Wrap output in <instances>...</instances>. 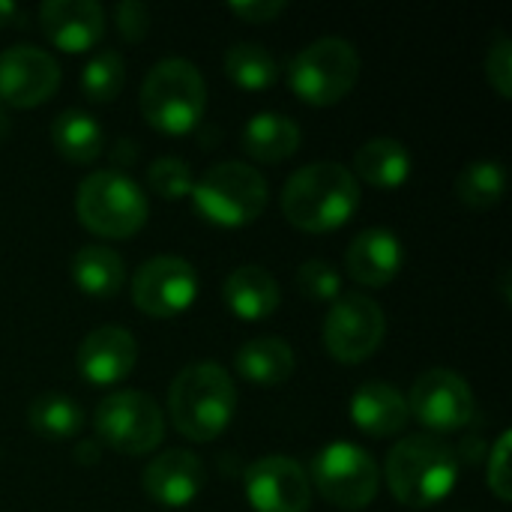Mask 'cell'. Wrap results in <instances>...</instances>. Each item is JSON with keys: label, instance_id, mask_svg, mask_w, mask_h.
Listing matches in <instances>:
<instances>
[{"label": "cell", "instance_id": "obj_36", "mask_svg": "<svg viewBox=\"0 0 512 512\" xmlns=\"http://www.w3.org/2000/svg\"><path fill=\"white\" fill-rule=\"evenodd\" d=\"M99 444L96 441H90V438H81L78 444H75V462H81V465H96L99 462Z\"/></svg>", "mask_w": 512, "mask_h": 512}, {"label": "cell", "instance_id": "obj_31", "mask_svg": "<svg viewBox=\"0 0 512 512\" xmlns=\"http://www.w3.org/2000/svg\"><path fill=\"white\" fill-rule=\"evenodd\" d=\"M297 288L312 300H336L342 294V273L327 258H309L297 267Z\"/></svg>", "mask_w": 512, "mask_h": 512}, {"label": "cell", "instance_id": "obj_15", "mask_svg": "<svg viewBox=\"0 0 512 512\" xmlns=\"http://www.w3.org/2000/svg\"><path fill=\"white\" fill-rule=\"evenodd\" d=\"M135 360H138V342L120 324H102L90 330L78 345V369L96 387L123 381L135 369Z\"/></svg>", "mask_w": 512, "mask_h": 512}, {"label": "cell", "instance_id": "obj_28", "mask_svg": "<svg viewBox=\"0 0 512 512\" xmlns=\"http://www.w3.org/2000/svg\"><path fill=\"white\" fill-rule=\"evenodd\" d=\"M507 189V168L498 159H474L456 177V195L474 210L492 207L504 198Z\"/></svg>", "mask_w": 512, "mask_h": 512}, {"label": "cell", "instance_id": "obj_21", "mask_svg": "<svg viewBox=\"0 0 512 512\" xmlns=\"http://www.w3.org/2000/svg\"><path fill=\"white\" fill-rule=\"evenodd\" d=\"M240 141H243V150L252 159L282 162L291 153H297V147L303 141V132L297 126V120L282 114V111H258V114H252L246 120Z\"/></svg>", "mask_w": 512, "mask_h": 512}, {"label": "cell", "instance_id": "obj_33", "mask_svg": "<svg viewBox=\"0 0 512 512\" xmlns=\"http://www.w3.org/2000/svg\"><path fill=\"white\" fill-rule=\"evenodd\" d=\"M486 483L495 492V498H501L504 504L512 501V480H510V432H501V438L495 441L492 453H489V465H486Z\"/></svg>", "mask_w": 512, "mask_h": 512}, {"label": "cell", "instance_id": "obj_13", "mask_svg": "<svg viewBox=\"0 0 512 512\" xmlns=\"http://www.w3.org/2000/svg\"><path fill=\"white\" fill-rule=\"evenodd\" d=\"M246 498L258 512H306L312 507V480L291 456H261L246 471Z\"/></svg>", "mask_w": 512, "mask_h": 512}, {"label": "cell", "instance_id": "obj_18", "mask_svg": "<svg viewBox=\"0 0 512 512\" xmlns=\"http://www.w3.org/2000/svg\"><path fill=\"white\" fill-rule=\"evenodd\" d=\"M39 24L63 51H87L105 33V9L96 0H45Z\"/></svg>", "mask_w": 512, "mask_h": 512}, {"label": "cell", "instance_id": "obj_25", "mask_svg": "<svg viewBox=\"0 0 512 512\" xmlns=\"http://www.w3.org/2000/svg\"><path fill=\"white\" fill-rule=\"evenodd\" d=\"M51 144L69 162H93L105 150V132L90 111L66 108L51 120Z\"/></svg>", "mask_w": 512, "mask_h": 512}, {"label": "cell", "instance_id": "obj_5", "mask_svg": "<svg viewBox=\"0 0 512 512\" xmlns=\"http://www.w3.org/2000/svg\"><path fill=\"white\" fill-rule=\"evenodd\" d=\"M75 213L93 234L120 240L147 222V195L126 171L102 168L78 183Z\"/></svg>", "mask_w": 512, "mask_h": 512}, {"label": "cell", "instance_id": "obj_12", "mask_svg": "<svg viewBox=\"0 0 512 512\" xmlns=\"http://www.w3.org/2000/svg\"><path fill=\"white\" fill-rule=\"evenodd\" d=\"M408 399V411L435 432H456L474 417V390L453 369H429L414 384Z\"/></svg>", "mask_w": 512, "mask_h": 512}, {"label": "cell", "instance_id": "obj_37", "mask_svg": "<svg viewBox=\"0 0 512 512\" xmlns=\"http://www.w3.org/2000/svg\"><path fill=\"white\" fill-rule=\"evenodd\" d=\"M129 156V162L138 156V144L135 141H126V138H120L117 141V147L111 150V159H114V171H120L123 168V159Z\"/></svg>", "mask_w": 512, "mask_h": 512}, {"label": "cell", "instance_id": "obj_16", "mask_svg": "<svg viewBox=\"0 0 512 512\" xmlns=\"http://www.w3.org/2000/svg\"><path fill=\"white\" fill-rule=\"evenodd\" d=\"M141 483L150 501L162 507H186L204 489V465L192 450L174 447L153 456Z\"/></svg>", "mask_w": 512, "mask_h": 512}, {"label": "cell", "instance_id": "obj_29", "mask_svg": "<svg viewBox=\"0 0 512 512\" xmlns=\"http://www.w3.org/2000/svg\"><path fill=\"white\" fill-rule=\"evenodd\" d=\"M126 81V63L120 51L99 48L81 69V90L90 102H111Z\"/></svg>", "mask_w": 512, "mask_h": 512}, {"label": "cell", "instance_id": "obj_35", "mask_svg": "<svg viewBox=\"0 0 512 512\" xmlns=\"http://www.w3.org/2000/svg\"><path fill=\"white\" fill-rule=\"evenodd\" d=\"M285 6H288L285 0H231V3H228V9H231L234 15H240V18H246V21H255V24L282 15Z\"/></svg>", "mask_w": 512, "mask_h": 512}, {"label": "cell", "instance_id": "obj_1", "mask_svg": "<svg viewBox=\"0 0 512 512\" xmlns=\"http://www.w3.org/2000/svg\"><path fill=\"white\" fill-rule=\"evenodd\" d=\"M360 207V180L333 159L297 168L282 186V213L303 231H330L345 225Z\"/></svg>", "mask_w": 512, "mask_h": 512}, {"label": "cell", "instance_id": "obj_38", "mask_svg": "<svg viewBox=\"0 0 512 512\" xmlns=\"http://www.w3.org/2000/svg\"><path fill=\"white\" fill-rule=\"evenodd\" d=\"M18 18H21L18 3H15V0H0V27L12 24V21H18Z\"/></svg>", "mask_w": 512, "mask_h": 512}, {"label": "cell", "instance_id": "obj_2", "mask_svg": "<svg viewBox=\"0 0 512 512\" xmlns=\"http://www.w3.org/2000/svg\"><path fill=\"white\" fill-rule=\"evenodd\" d=\"M459 477V453L441 435H408L390 453L384 480L405 507H432L444 501Z\"/></svg>", "mask_w": 512, "mask_h": 512}, {"label": "cell", "instance_id": "obj_32", "mask_svg": "<svg viewBox=\"0 0 512 512\" xmlns=\"http://www.w3.org/2000/svg\"><path fill=\"white\" fill-rule=\"evenodd\" d=\"M486 78L504 96H512V39L507 30H495V39L486 51Z\"/></svg>", "mask_w": 512, "mask_h": 512}, {"label": "cell", "instance_id": "obj_23", "mask_svg": "<svg viewBox=\"0 0 512 512\" xmlns=\"http://www.w3.org/2000/svg\"><path fill=\"white\" fill-rule=\"evenodd\" d=\"M354 177H363L366 183L378 189H396L411 174V150L390 135H378L360 144L354 153Z\"/></svg>", "mask_w": 512, "mask_h": 512}, {"label": "cell", "instance_id": "obj_14", "mask_svg": "<svg viewBox=\"0 0 512 512\" xmlns=\"http://www.w3.org/2000/svg\"><path fill=\"white\" fill-rule=\"evenodd\" d=\"M60 84V63L39 45L18 42L0 51V102L30 108L45 102Z\"/></svg>", "mask_w": 512, "mask_h": 512}, {"label": "cell", "instance_id": "obj_20", "mask_svg": "<svg viewBox=\"0 0 512 512\" xmlns=\"http://www.w3.org/2000/svg\"><path fill=\"white\" fill-rule=\"evenodd\" d=\"M351 420L375 438L399 435L411 420L408 399L387 381H366L351 396Z\"/></svg>", "mask_w": 512, "mask_h": 512}, {"label": "cell", "instance_id": "obj_9", "mask_svg": "<svg viewBox=\"0 0 512 512\" xmlns=\"http://www.w3.org/2000/svg\"><path fill=\"white\" fill-rule=\"evenodd\" d=\"M96 432L123 456H144L165 438L162 408L138 390H117L96 405Z\"/></svg>", "mask_w": 512, "mask_h": 512}, {"label": "cell", "instance_id": "obj_17", "mask_svg": "<svg viewBox=\"0 0 512 512\" xmlns=\"http://www.w3.org/2000/svg\"><path fill=\"white\" fill-rule=\"evenodd\" d=\"M405 264V246L390 228H363L345 249V270L357 285L381 288L399 276Z\"/></svg>", "mask_w": 512, "mask_h": 512}, {"label": "cell", "instance_id": "obj_11", "mask_svg": "<svg viewBox=\"0 0 512 512\" xmlns=\"http://www.w3.org/2000/svg\"><path fill=\"white\" fill-rule=\"evenodd\" d=\"M198 297V273L183 255H153L132 276V300L141 312L171 318Z\"/></svg>", "mask_w": 512, "mask_h": 512}, {"label": "cell", "instance_id": "obj_26", "mask_svg": "<svg viewBox=\"0 0 512 512\" xmlns=\"http://www.w3.org/2000/svg\"><path fill=\"white\" fill-rule=\"evenodd\" d=\"M225 72L246 90H264L279 78V60L267 45L243 39L225 51Z\"/></svg>", "mask_w": 512, "mask_h": 512}, {"label": "cell", "instance_id": "obj_30", "mask_svg": "<svg viewBox=\"0 0 512 512\" xmlns=\"http://www.w3.org/2000/svg\"><path fill=\"white\" fill-rule=\"evenodd\" d=\"M147 183L162 198H183V195L192 192L195 174H192V165L186 159H180V156H159L147 168Z\"/></svg>", "mask_w": 512, "mask_h": 512}, {"label": "cell", "instance_id": "obj_7", "mask_svg": "<svg viewBox=\"0 0 512 512\" xmlns=\"http://www.w3.org/2000/svg\"><path fill=\"white\" fill-rule=\"evenodd\" d=\"M195 210L216 225H246L267 207V180L258 168L240 159L210 165L192 186Z\"/></svg>", "mask_w": 512, "mask_h": 512}, {"label": "cell", "instance_id": "obj_10", "mask_svg": "<svg viewBox=\"0 0 512 512\" xmlns=\"http://www.w3.org/2000/svg\"><path fill=\"white\" fill-rule=\"evenodd\" d=\"M324 345L339 363H363L378 351L387 333V315L378 300L363 291H348L333 300L324 315Z\"/></svg>", "mask_w": 512, "mask_h": 512}, {"label": "cell", "instance_id": "obj_22", "mask_svg": "<svg viewBox=\"0 0 512 512\" xmlns=\"http://www.w3.org/2000/svg\"><path fill=\"white\" fill-rule=\"evenodd\" d=\"M234 366L246 381H252L258 387H279L294 375L297 360H294V351L285 339L255 336L237 348Z\"/></svg>", "mask_w": 512, "mask_h": 512}, {"label": "cell", "instance_id": "obj_34", "mask_svg": "<svg viewBox=\"0 0 512 512\" xmlns=\"http://www.w3.org/2000/svg\"><path fill=\"white\" fill-rule=\"evenodd\" d=\"M117 30L129 42H141L150 30V9L141 0H120L117 3Z\"/></svg>", "mask_w": 512, "mask_h": 512}, {"label": "cell", "instance_id": "obj_19", "mask_svg": "<svg viewBox=\"0 0 512 512\" xmlns=\"http://www.w3.org/2000/svg\"><path fill=\"white\" fill-rule=\"evenodd\" d=\"M222 300L243 321L270 318L279 309L282 288L276 276L261 264H237L222 285Z\"/></svg>", "mask_w": 512, "mask_h": 512}, {"label": "cell", "instance_id": "obj_3", "mask_svg": "<svg viewBox=\"0 0 512 512\" xmlns=\"http://www.w3.org/2000/svg\"><path fill=\"white\" fill-rule=\"evenodd\" d=\"M237 408V390L228 372L213 360H195L177 372L168 390L174 429L189 441H213L225 432Z\"/></svg>", "mask_w": 512, "mask_h": 512}, {"label": "cell", "instance_id": "obj_6", "mask_svg": "<svg viewBox=\"0 0 512 512\" xmlns=\"http://www.w3.org/2000/svg\"><path fill=\"white\" fill-rule=\"evenodd\" d=\"M360 78V51L345 36H318L288 63L291 90L312 105H333Z\"/></svg>", "mask_w": 512, "mask_h": 512}, {"label": "cell", "instance_id": "obj_24", "mask_svg": "<svg viewBox=\"0 0 512 512\" xmlns=\"http://www.w3.org/2000/svg\"><path fill=\"white\" fill-rule=\"evenodd\" d=\"M72 279L81 291L93 294V297H114L123 282H126V264L123 258L105 246V243H87L81 246L72 261H69Z\"/></svg>", "mask_w": 512, "mask_h": 512}, {"label": "cell", "instance_id": "obj_8", "mask_svg": "<svg viewBox=\"0 0 512 512\" xmlns=\"http://www.w3.org/2000/svg\"><path fill=\"white\" fill-rule=\"evenodd\" d=\"M318 492L339 510H363L375 501L381 486V471L360 444L333 441L327 444L315 462L309 477Z\"/></svg>", "mask_w": 512, "mask_h": 512}, {"label": "cell", "instance_id": "obj_27", "mask_svg": "<svg viewBox=\"0 0 512 512\" xmlns=\"http://www.w3.org/2000/svg\"><path fill=\"white\" fill-rule=\"evenodd\" d=\"M27 423L42 438H72L84 426V411L66 393H42L30 402Z\"/></svg>", "mask_w": 512, "mask_h": 512}, {"label": "cell", "instance_id": "obj_39", "mask_svg": "<svg viewBox=\"0 0 512 512\" xmlns=\"http://www.w3.org/2000/svg\"><path fill=\"white\" fill-rule=\"evenodd\" d=\"M9 135V114H6V108H3V102H0V141Z\"/></svg>", "mask_w": 512, "mask_h": 512}, {"label": "cell", "instance_id": "obj_4", "mask_svg": "<svg viewBox=\"0 0 512 512\" xmlns=\"http://www.w3.org/2000/svg\"><path fill=\"white\" fill-rule=\"evenodd\" d=\"M141 114L162 132H189L207 108V84L201 69L186 57H162L141 81Z\"/></svg>", "mask_w": 512, "mask_h": 512}]
</instances>
